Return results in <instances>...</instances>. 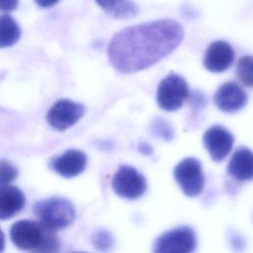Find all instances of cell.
Here are the masks:
<instances>
[{"mask_svg":"<svg viewBox=\"0 0 253 253\" xmlns=\"http://www.w3.org/2000/svg\"><path fill=\"white\" fill-rule=\"evenodd\" d=\"M24 193L15 186L0 188V219H8L16 215L25 207Z\"/></svg>","mask_w":253,"mask_h":253,"instance_id":"14","label":"cell"},{"mask_svg":"<svg viewBox=\"0 0 253 253\" xmlns=\"http://www.w3.org/2000/svg\"><path fill=\"white\" fill-rule=\"evenodd\" d=\"M10 237L16 247L29 253H57L60 248L55 230L41 221H16L11 226Z\"/></svg>","mask_w":253,"mask_h":253,"instance_id":"2","label":"cell"},{"mask_svg":"<svg viewBox=\"0 0 253 253\" xmlns=\"http://www.w3.org/2000/svg\"><path fill=\"white\" fill-rule=\"evenodd\" d=\"M97 4L115 19H129L135 17L138 8L130 0H96Z\"/></svg>","mask_w":253,"mask_h":253,"instance_id":"15","label":"cell"},{"mask_svg":"<svg viewBox=\"0 0 253 253\" xmlns=\"http://www.w3.org/2000/svg\"><path fill=\"white\" fill-rule=\"evenodd\" d=\"M85 108L68 99L58 100L46 114L48 124L55 129L63 131L75 125L84 115Z\"/></svg>","mask_w":253,"mask_h":253,"instance_id":"8","label":"cell"},{"mask_svg":"<svg viewBox=\"0 0 253 253\" xmlns=\"http://www.w3.org/2000/svg\"><path fill=\"white\" fill-rule=\"evenodd\" d=\"M86 164V154L76 149H68L50 161V167L65 178H72L79 175L85 170Z\"/></svg>","mask_w":253,"mask_h":253,"instance_id":"12","label":"cell"},{"mask_svg":"<svg viewBox=\"0 0 253 253\" xmlns=\"http://www.w3.org/2000/svg\"><path fill=\"white\" fill-rule=\"evenodd\" d=\"M36 3L43 8H47V7H51L54 4H56L59 0H35Z\"/></svg>","mask_w":253,"mask_h":253,"instance_id":"22","label":"cell"},{"mask_svg":"<svg viewBox=\"0 0 253 253\" xmlns=\"http://www.w3.org/2000/svg\"><path fill=\"white\" fill-rule=\"evenodd\" d=\"M197 247V235L190 226L172 228L156 238L153 253H194Z\"/></svg>","mask_w":253,"mask_h":253,"instance_id":"4","label":"cell"},{"mask_svg":"<svg viewBox=\"0 0 253 253\" xmlns=\"http://www.w3.org/2000/svg\"><path fill=\"white\" fill-rule=\"evenodd\" d=\"M189 97V88L186 80L176 74L170 73L161 80L157 89V103L167 112L180 109Z\"/></svg>","mask_w":253,"mask_h":253,"instance_id":"5","label":"cell"},{"mask_svg":"<svg viewBox=\"0 0 253 253\" xmlns=\"http://www.w3.org/2000/svg\"><path fill=\"white\" fill-rule=\"evenodd\" d=\"M34 211L42 223L53 230L67 227L76 215L73 205L60 197H52L36 203Z\"/></svg>","mask_w":253,"mask_h":253,"instance_id":"3","label":"cell"},{"mask_svg":"<svg viewBox=\"0 0 253 253\" xmlns=\"http://www.w3.org/2000/svg\"><path fill=\"white\" fill-rule=\"evenodd\" d=\"M4 248H5V235L3 231L0 229V253L3 252Z\"/></svg>","mask_w":253,"mask_h":253,"instance_id":"23","label":"cell"},{"mask_svg":"<svg viewBox=\"0 0 253 253\" xmlns=\"http://www.w3.org/2000/svg\"><path fill=\"white\" fill-rule=\"evenodd\" d=\"M112 187L115 193L126 200L140 198L147 189L145 177L129 165H121L113 176Z\"/></svg>","mask_w":253,"mask_h":253,"instance_id":"6","label":"cell"},{"mask_svg":"<svg viewBox=\"0 0 253 253\" xmlns=\"http://www.w3.org/2000/svg\"><path fill=\"white\" fill-rule=\"evenodd\" d=\"M246 92L235 82L223 83L213 96L215 106L226 113H234L241 110L247 103Z\"/></svg>","mask_w":253,"mask_h":253,"instance_id":"10","label":"cell"},{"mask_svg":"<svg viewBox=\"0 0 253 253\" xmlns=\"http://www.w3.org/2000/svg\"><path fill=\"white\" fill-rule=\"evenodd\" d=\"M92 242L94 247H96L98 250L106 252L112 248L114 244V239L112 234L108 230L98 229L94 232L92 236Z\"/></svg>","mask_w":253,"mask_h":253,"instance_id":"18","label":"cell"},{"mask_svg":"<svg viewBox=\"0 0 253 253\" xmlns=\"http://www.w3.org/2000/svg\"><path fill=\"white\" fill-rule=\"evenodd\" d=\"M235 53L232 46L224 41L211 42L204 58V66L211 72H223L234 61Z\"/></svg>","mask_w":253,"mask_h":253,"instance_id":"11","label":"cell"},{"mask_svg":"<svg viewBox=\"0 0 253 253\" xmlns=\"http://www.w3.org/2000/svg\"><path fill=\"white\" fill-rule=\"evenodd\" d=\"M72 253H86V252H72Z\"/></svg>","mask_w":253,"mask_h":253,"instance_id":"24","label":"cell"},{"mask_svg":"<svg viewBox=\"0 0 253 253\" xmlns=\"http://www.w3.org/2000/svg\"><path fill=\"white\" fill-rule=\"evenodd\" d=\"M183 39L182 26L173 20L131 26L113 37L108 47L109 59L122 73L136 72L170 54Z\"/></svg>","mask_w":253,"mask_h":253,"instance_id":"1","label":"cell"},{"mask_svg":"<svg viewBox=\"0 0 253 253\" xmlns=\"http://www.w3.org/2000/svg\"><path fill=\"white\" fill-rule=\"evenodd\" d=\"M227 173L241 182L253 180V152L244 146L237 148L229 160Z\"/></svg>","mask_w":253,"mask_h":253,"instance_id":"13","label":"cell"},{"mask_svg":"<svg viewBox=\"0 0 253 253\" xmlns=\"http://www.w3.org/2000/svg\"><path fill=\"white\" fill-rule=\"evenodd\" d=\"M18 176V169L7 160H0V188L9 186Z\"/></svg>","mask_w":253,"mask_h":253,"instance_id":"19","label":"cell"},{"mask_svg":"<svg viewBox=\"0 0 253 253\" xmlns=\"http://www.w3.org/2000/svg\"><path fill=\"white\" fill-rule=\"evenodd\" d=\"M19 0H0V11L9 12L17 8Z\"/></svg>","mask_w":253,"mask_h":253,"instance_id":"21","label":"cell"},{"mask_svg":"<svg viewBox=\"0 0 253 253\" xmlns=\"http://www.w3.org/2000/svg\"><path fill=\"white\" fill-rule=\"evenodd\" d=\"M174 178L188 197H196L204 189L205 176L202 164L197 158L187 157L180 161L174 168Z\"/></svg>","mask_w":253,"mask_h":253,"instance_id":"7","label":"cell"},{"mask_svg":"<svg viewBox=\"0 0 253 253\" xmlns=\"http://www.w3.org/2000/svg\"><path fill=\"white\" fill-rule=\"evenodd\" d=\"M154 131L155 133H159L160 136L165 137L166 139H171L172 134H173V130L171 129V127L169 126V125L167 124V122H164L163 120H159V122L154 123Z\"/></svg>","mask_w":253,"mask_h":253,"instance_id":"20","label":"cell"},{"mask_svg":"<svg viewBox=\"0 0 253 253\" xmlns=\"http://www.w3.org/2000/svg\"><path fill=\"white\" fill-rule=\"evenodd\" d=\"M236 76L246 87H253V56H242L236 65Z\"/></svg>","mask_w":253,"mask_h":253,"instance_id":"17","label":"cell"},{"mask_svg":"<svg viewBox=\"0 0 253 253\" xmlns=\"http://www.w3.org/2000/svg\"><path fill=\"white\" fill-rule=\"evenodd\" d=\"M21 37V29L9 14L0 16V48L15 44Z\"/></svg>","mask_w":253,"mask_h":253,"instance_id":"16","label":"cell"},{"mask_svg":"<svg viewBox=\"0 0 253 253\" xmlns=\"http://www.w3.org/2000/svg\"><path fill=\"white\" fill-rule=\"evenodd\" d=\"M203 142L211 159L220 162L231 151L234 137L226 128L215 125L207 129L203 136Z\"/></svg>","mask_w":253,"mask_h":253,"instance_id":"9","label":"cell"}]
</instances>
